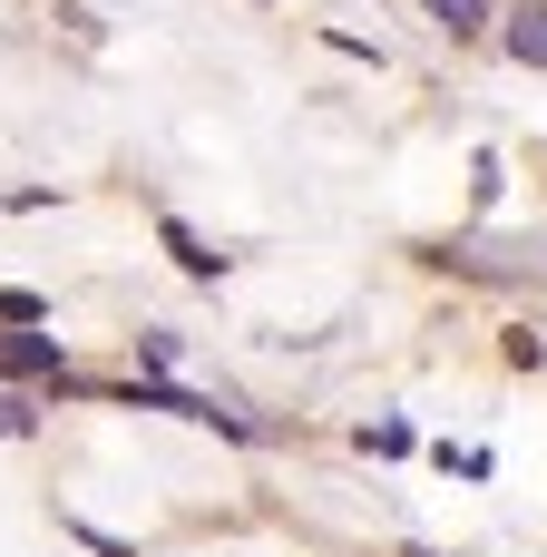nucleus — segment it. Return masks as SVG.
<instances>
[{
    "label": "nucleus",
    "instance_id": "1",
    "mask_svg": "<svg viewBox=\"0 0 547 557\" xmlns=\"http://www.w3.org/2000/svg\"><path fill=\"white\" fill-rule=\"evenodd\" d=\"M0 372H20V382H69V352H59L49 333H0Z\"/></svg>",
    "mask_w": 547,
    "mask_h": 557
},
{
    "label": "nucleus",
    "instance_id": "2",
    "mask_svg": "<svg viewBox=\"0 0 547 557\" xmlns=\"http://www.w3.org/2000/svg\"><path fill=\"white\" fill-rule=\"evenodd\" d=\"M499 49H509L519 69H547V0H519V10H499Z\"/></svg>",
    "mask_w": 547,
    "mask_h": 557
},
{
    "label": "nucleus",
    "instance_id": "3",
    "mask_svg": "<svg viewBox=\"0 0 547 557\" xmlns=\"http://www.w3.org/2000/svg\"><path fill=\"white\" fill-rule=\"evenodd\" d=\"M157 235H166V255H176V264H186V274H196V284H215V274H225V255H215V245H206V235H196V225H176V215H166V225H157Z\"/></svg>",
    "mask_w": 547,
    "mask_h": 557
},
{
    "label": "nucleus",
    "instance_id": "4",
    "mask_svg": "<svg viewBox=\"0 0 547 557\" xmlns=\"http://www.w3.org/2000/svg\"><path fill=\"white\" fill-rule=\"evenodd\" d=\"M421 10H431V20H440L450 39H480V29L499 20V0H421Z\"/></svg>",
    "mask_w": 547,
    "mask_h": 557
},
{
    "label": "nucleus",
    "instance_id": "5",
    "mask_svg": "<svg viewBox=\"0 0 547 557\" xmlns=\"http://www.w3.org/2000/svg\"><path fill=\"white\" fill-rule=\"evenodd\" d=\"M29 431H39V411H29L20 392H0V441H29Z\"/></svg>",
    "mask_w": 547,
    "mask_h": 557
}]
</instances>
